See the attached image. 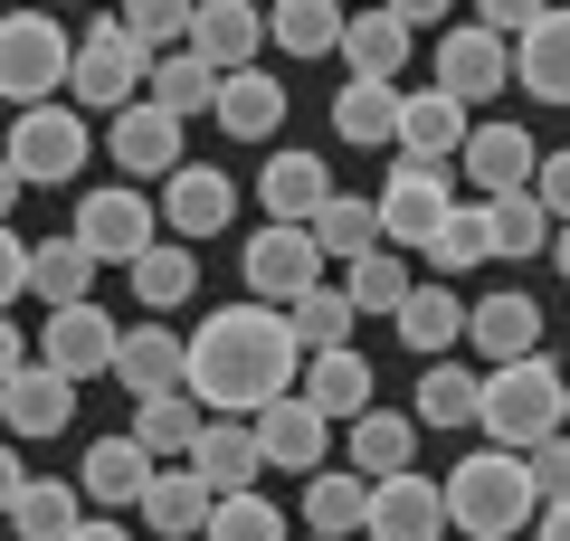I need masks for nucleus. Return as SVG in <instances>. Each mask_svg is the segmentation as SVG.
Returning a JSON list of instances; mask_svg holds the SVG:
<instances>
[{"label": "nucleus", "mask_w": 570, "mask_h": 541, "mask_svg": "<svg viewBox=\"0 0 570 541\" xmlns=\"http://www.w3.org/2000/svg\"><path fill=\"white\" fill-rule=\"evenodd\" d=\"M295 333L276 304H219L200 333H181V390L200 400V419H257L276 390H295Z\"/></svg>", "instance_id": "f257e3e1"}, {"label": "nucleus", "mask_w": 570, "mask_h": 541, "mask_svg": "<svg viewBox=\"0 0 570 541\" xmlns=\"http://www.w3.org/2000/svg\"><path fill=\"white\" fill-rule=\"evenodd\" d=\"M570 419V390H561V361L551 352H513L494 361L485 381H475V427H485V446H513L523 456L532 437H561Z\"/></svg>", "instance_id": "f03ea898"}, {"label": "nucleus", "mask_w": 570, "mask_h": 541, "mask_svg": "<svg viewBox=\"0 0 570 541\" xmlns=\"http://www.w3.org/2000/svg\"><path fill=\"white\" fill-rule=\"evenodd\" d=\"M438 503H448V532H466V541H523V522H532L542 494H532V475H523L513 446H475V456L448 465Z\"/></svg>", "instance_id": "7ed1b4c3"}, {"label": "nucleus", "mask_w": 570, "mask_h": 541, "mask_svg": "<svg viewBox=\"0 0 570 541\" xmlns=\"http://www.w3.org/2000/svg\"><path fill=\"white\" fill-rule=\"evenodd\" d=\"M10 142H0V153H10V171H20V190H58V180H77L86 161H96V134H86V115L77 105H10Z\"/></svg>", "instance_id": "20e7f679"}, {"label": "nucleus", "mask_w": 570, "mask_h": 541, "mask_svg": "<svg viewBox=\"0 0 570 541\" xmlns=\"http://www.w3.org/2000/svg\"><path fill=\"white\" fill-rule=\"evenodd\" d=\"M142 67H153V48L105 10V20L67 48V105H77V115H115V105L142 96Z\"/></svg>", "instance_id": "39448f33"}, {"label": "nucleus", "mask_w": 570, "mask_h": 541, "mask_svg": "<svg viewBox=\"0 0 570 541\" xmlns=\"http://www.w3.org/2000/svg\"><path fill=\"white\" fill-rule=\"evenodd\" d=\"M67 48L58 10H0V105H48L67 86Z\"/></svg>", "instance_id": "423d86ee"}, {"label": "nucleus", "mask_w": 570, "mask_h": 541, "mask_svg": "<svg viewBox=\"0 0 570 541\" xmlns=\"http://www.w3.org/2000/svg\"><path fill=\"white\" fill-rule=\"evenodd\" d=\"M67 238H77L96 266H124L134 247L163 238V219H153V200H142V180H105V190H86V200H77Z\"/></svg>", "instance_id": "0eeeda50"}, {"label": "nucleus", "mask_w": 570, "mask_h": 541, "mask_svg": "<svg viewBox=\"0 0 570 541\" xmlns=\"http://www.w3.org/2000/svg\"><path fill=\"white\" fill-rule=\"evenodd\" d=\"M448 200H456L448 161H390L381 200H371V219H381V247H400V257H419V238H428L438 219H448Z\"/></svg>", "instance_id": "6e6552de"}, {"label": "nucleus", "mask_w": 570, "mask_h": 541, "mask_svg": "<svg viewBox=\"0 0 570 541\" xmlns=\"http://www.w3.org/2000/svg\"><path fill=\"white\" fill-rule=\"evenodd\" d=\"M362 532H371V541H448L438 475H419V465H390V475H371V494H362Z\"/></svg>", "instance_id": "1a4fd4ad"}, {"label": "nucleus", "mask_w": 570, "mask_h": 541, "mask_svg": "<svg viewBox=\"0 0 570 541\" xmlns=\"http://www.w3.org/2000/svg\"><path fill=\"white\" fill-rule=\"evenodd\" d=\"M153 219H163V238H219V228L238 219V180H228L219 161H171Z\"/></svg>", "instance_id": "9d476101"}, {"label": "nucleus", "mask_w": 570, "mask_h": 541, "mask_svg": "<svg viewBox=\"0 0 570 541\" xmlns=\"http://www.w3.org/2000/svg\"><path fill=\"white\" fill-rule=\"evenodd\" d=\"M238 266H247V295L257 304H285V295H305V285L324 276V247L305 238V219H266L257 238L238 247Z\"/></svg>", "instance_id": "9b49d317"}, {"label": "nucleus", "mask_w": 570, "mask_h": 541, "mask_svg": "<svg viewBox=\"0 0 570 541\" xmlns=\"http://www.w3.org/2000/svg\"><path fill=\"white\" fill-rule=\"evenodd\" d=\"M115 333H124V323L105 314L96 295H77V304H48V323H39V352H29V361H48V371H67V381H96L105 361H115Z\"/></svg>", "instance_id": "f8f14e48"}, {"label": "nucleus", "mask_w": 570, "mask_h": 541, "mask_svg": "<svg viewBox=\"0 0 570 541\" xmlns=\"http://www.w3.org/2000/svg\"><path fill=\"white\" fill-rule=\"evenodd\" d=\"M438 86H448V96L466 105V115H475V105H494V96L513 86L504 39H494L485 20H448V29H438Z\"/></svg>", "instance_id": "ddd939ff"}, {"label": "nucleus", "mask_w": 570, "mask_h": 541, "mask_svg": "<svg viewBox=\"0 0 570 541\" xmlns=\"http://www.w3.org/2000/svg\"><path fill=\"white\" fill-rule=\"evenodd\" d=\"M247 437H257L266 465H295V475H314V465L333 456V419H324L314 400H295V390H276V400L247 419Z\"/></svg>", "instance_id": "4468645a"}, {"label": "nucleus", "mask_w": 570, "mask_h": 541, "mask_svg": "<svg viewBox=\"0 0 570 541\" xmlns=\"http://www.w3.org/2000/svg\"><path fill=\"white\" fill-rule=\"evenodd\" d=\"M504 67H513V86H523L532 105H570V20H561V10L523 20L504 39Z\"/></svg>", "instance_id": "2eb2a0df"}, {"label": "nucleus", "mask_w": 570, "mask_h": 541, "mask_svg": "<svg viewBox=\"0 0 570 541\" xmlns=\"http://www.w3.org/2000/svg\"><path fill=\"white\" fill-rule=\"evenodd\" d=\"M466 105L448 96V86H400V124H390V153L400 161H448L456 142H466Z\"/></svg>", "instance_id": "dca6fc26"}, {"label": "nucleus", "mask_w": 570, "mask_h": 541, "mask_svg": "<svg viewBox=\"0 0 570 541\" xmlns=\"http://www.w3.org/2000/svg\"><path fill=\"white\" fill-rule=\"evenodd\" d=\"M181 48H190L200 67H257V48H266V10H257V0H190Z\"/></svg>", "instance_id": "f3484780"}, {"label": "nucleus", "mask_w": 570, "mask_h": 541, "mask_svg": "<svg viewBox=\"0 0 570 541\" xmlns=\"http://www.w3.org/2000/svg\"><path fill=\"white\" fill-rule=\"evenodd\" d=\"M67 419H77V381H67V371L20 361V371L0 381V427H10V437H58Z\"/></svg>", "instance_id": "a211bd4d"}, {"label": "nucleus", "mask_w": 570, "mask_h": 541, "mask_svg": "<svg viewBox=\"0 0 570 541\" xmlns=\"http://www.w3.org/2000/svg\"><path fill=\"white\" fill-rule=\"evenodd\" d=\"M209 115H219L228 142H266V134L285 124V77H266V67H219Z\"/></svg>", "instance_id": "6ab92c4d"}, {"label": "nucleus", "mask_w": 570, "mask_h": 541, "mask_svg": "<svg viewBox=\"0 0 570 541\" xmlns=\"http://www.w3.org/2000/svg\"><path fill=\"white\" fill-rule=\"evenodd\" d=\"M105 153L124 161V180H163L171 161H181V124L163 115V105H115V124H105Z\"/></svg>", "instance_id": "aec40b11"}, {"label": "nucleus", "mask_w": 570, "mask_h": 541, "mask_svg": "<svg viewBox=\"0 0 570 541\" xmlns=\"http://www.w3.org/2000/svg\"><path fill=\"white\" fill-rule=\"evenodd\" d=\"M532 153H542V142L523 134V124H466V142H456L448 153V171H466L475 190H523V171H532Z\"/></svg>", "instance_id": "412c9836"}, {"label": "nucleus", "mask_w": 570, "mask_h": 541, "mask_svg": "<svg viewBox=\"0 0 570 541\" xmlns=\"http://www.w3.org/2000/svg\"><path fill=\"white\" fill-rule=\"evenodd\" d=\"M134 513H142V532H153V541H190V532H200V522H209V484L190 475L181 456H163V465H153V475H142Z\"/></svg>", "instance_id": "4be33fe9"}, {"label": "nucleus", "mask_w": 570, "mask_h": 541, "mask_svg": "<svg viewBox=\"0 0 570 541\" xmlns=\"http://www.w3.org/2000/svg\"><path fill=\"white\" fill-rule=\"evenodd\" d=\"M181 465L209 484V494H238V484L266 475V456H257V437H247V419H200V427H190V446H181Z\"/></svg>", "instance_id": "5701e85b"}, {"label": "nucleus", "mask_w": 570, "mask_h": 541, "mask_svg": "<svg viewBox=\"0 0 570 541\" xmlns=\"http://www.w3.org/2000/svg\"><path fill=\"white\" fill-rule=\"evenodd\" d=\"M409 39H419V29H409L400 10H381V0H371V10H343V39H333V58H343L352 77H390V86H400Z\"/></svg>", "instance_id": "b1692460"}, {"label": "nucleus", "mask_w": 570, "mask_h": 541, "mask_svg": "<svg viewBox=\"0 0 570 541\" xmlns=\"http://www.w3.org/2000/svg\"><path fill=\"white\" fill-rule=\"evenodd\" d=\"M295 400H314L324 419H352V409H371V361H362V342L305 352V361H295Z\"/></svg>", "instance_id": "393cba45"}, {"label": "nucleus", "mask_w": 570, "mask_h": 541, "mask_svg": "<svg viewBox=\"0 0 570 541\" xmlns=\"http://www.w3.org/2000/svg\"><path fill=\"white\" fill-rule=\"evenodd\" d=\"M456 342H475L485 361H513V352H542V304L523 295V285H504V295H485V304H466V333Z\"/></svg>", "instance_id": "a878e982"}, {"label": "nucleus", "mask_w": 570, "mask_h": 541, "mask_svg": "<svg viewBox=\"0 0 570 541\" xmlns=\"http://www.w3.org/2000/svg\"><path fill=\"white\" fill-rule=\"evenodd\" d=\"M142 475H153V456H142V446H134V427H124V437H96V446H86V465H77V494L96 503V513H134Z\"/></svg>", "instance_id": "bb28decb"}, {"label": "nucleus", "mask_w": 570, "mask_h": 541, "mask_svg": "<svg viewBox=\"0 0 570 541\" xmlns=\"http://www.w3.org/2000/svg\"><path fill=\"white\" fill-rule=\"evenodd\" d=\"M124 276H134L142 314H171V304H190V285H200V257H190V238H153V247L124 257Z\"/></svg>", "instance_id": "cd10ccee"}, {"label": "nucleus", "mask_w": 570, "mask_h": 541, "mask_svg": "<svg viewBox=\"0 0 570 541\" xmlns=\"http://www.w3.org/2000/svg\"><path fill=\"white\" fill-rule=\"evenodd\" d=\"M124 390H181V333L171 323H134V333H115V361H105Z\"/></svg>", "instance_id": "c85d7f7f"}, {"label": "nucleus", "mask_w": 570, "mask_h": 541, "mask_svg": "<svg viewBox=\"0 0 570 541\" xmlns=\"http://www.w3.org/2000/svg\"><path fill=\"white\" fill-rule=\"evenodd\" d=\"M390 323H400V342L419 361H438V352H456V333H466V304H456L448 276H438V285H409V295L390 304Z\"/></svg>", "instance_id": "c756f323"}, {"label": "nucleus", "mask_w": 570, "mask_h": 541, "mask_svg": "<svg viewBox=\"0 0 570 541\" xmlns=\"http://www.w3.org/2000/svg\"><path fill=\"white\" fill-rule=\"evenodd\" d=\"M86 513V494H77V475H20V494H10V532L20 541H67V522Z\"/></svg>", "instance_id": "7c9ffc66"}, {"label": "nucleus", "mask_w": 570, "mask_h": 541, "mask_svg": "<svg viewBox=\"0 0 570 541\" xmlns=\"http://www.w3.org/2000/svg\"><path fill=\"white\" fill-rule=\"evenodd\" d=\"M390 124H400V86H390V77H343V86H333V134H343V142L381 153Z\"/></svg>", "instance_id": "2f4dec72"}, {"label": "nucleus", "mask_w": 570, "mask_h": 541, "mask_svg": "<svg viewBox=\"0 0 570 541\" xmlns=\"http://www.w3.org/2000/svg\"><path fill=\"white\" fill-rule=\"evenodd\" d=\"M324 190H333V171H324L314 153H295V142H285V153L257 171V200H266V219H314V209H324Z\"/></svg>", "instance_id": "473e14b6"}, {"label": "nucleus", "mask_w": 570, "mask_h": 541, "mask_svg": "<svg viewBox=\"0 0 570 541\" xmlns=\"http://www.w3.org/2000/svg\"><path fill=\"white\" fill-rule=\"evenodd\" d=\"M333 39H343V0H266V48L333 58Z\"/></svg>", "instance_id": "72a5a7b5"}, {"label": "nucleus", "mask_w": 570, "mask_h": 541, "mask_svg": "<svg viewBox=\"0 0 570 541\" xmlns=\"http://www.w3.org/2000/svg\"><path fill=\"white\" fill-rule=\"evenodd\" d=\"M352 475H390V465H419V419L400 409H352Z\"/></svg>", "instance_id": "f704fd0d"}, {"label": "nucleus", "mask_w": 570, "mask_h": 541, "mask_svg": "<svg viewBox=\"0 0 570 541\" xmlns=\"http://www.w3.org/2000/svg\"><path fill=\"white\" fill-rule=\"evenodd\" d=\"M209 86H219V67H200V58H190V48H163V58L142 67V105H163L171 124L209 115Z\"/></svg>", "instance_id": "c9c22d12"}, {"label": "nucleus", "mask_w": 570, "mask_h": 541, "mask_svg": "<svg viewBox=\"0 0 570 541\" xmlns=\"http://www.w3.org/2000/svg\"><path fill=\"white\" fill-rule=\"evenodd\" d=\"M276 314H285V333H295V352H333V342H352V323H362V314L343 304V285H333V276H314L305 295H285Z\"/></svg>", "instance_id": "e433bc0d"}, {"label": "nucleus", "mask_w": 570, "mask_h": 541, "mask_svg": "<svg viewBox=\"0 0 570 541\" xmlns=\"http://www.w3.org/2000/svg\"><path fill=\"white\" fill-rule=\"evenodd\" d=\"M419 257L438 266V276H466V266H485V257H494V238H485V200H448V219L419 238Z\"/></svg>", "instance_id": "4c0bfd02"}, {"label": "nucleus", "mask_w": 570, "mask_h": 541, "mask_svg": "<svg viewBox=\"0 0 570 541\" xmlns=\"http://www.w3.org/2000/svg\"><path fill=\"white\" fill-rule=\"evenodd\" d=\"M305 238L324 247V266H352L362 247H381V219H371V200H352V190H324V209L305 219Z\"/></svg>", "instance_id": "58836bf2"}, {"label": "nucleus", "mask_w": 570, "mask_h": 541, "mask_svg": "<svg viewBox=\"0 0 570 541\" xmlns=\"http://www.w3.org/2000/svg\"><path fill=\"white\" fill-rule=\"evenodd\" d=\"M29 295H39V304L96 295V257H86L77 238H29Z\"/></svg>", "instance_id": "ea45409f"}, {"label": "nucleus", "mask_w": 570, "mask_h": 541, "mask_svg": "<svg viewBox=\"0 0 570 541\" xmlns=\"http://www.w3.org/2000/svg\"><path fill=\"white\" fill-rule=\"evenodd\" d=\"M190 427H200V400H190V390H142V409H134V446H142L153 465L181 456Z\"/></svg>", "instance_id": "a19ab883"}, {"label": "nucleus", "mask_w": 570, "mask_h": 541, "mask_svg": "<svg viewBox=\"0 0 570 541\" xmlns=\"http://www.w3.org/2000/svg\"><path fill=\"white\" fill-rule=\"evenodd\" d=\"M551 228H561V219H542V200H532V190H494V200H485V238H494V257H542Z\"/></svg>", "instance_id": "79ce46f5"}, {"label": "nucleus", "mask_w": 570, "mask_h": 541, "mask_svg": "<svg viewBox=\"0 0 570 541\" xmlns=\"http://www.w3.org/2000/svg\"><path fill=\"white\" fill-rule=\"evenodd\" d=\"M362 494H371V475H352V465H314V475H305V532H362Z\"/></svg>", "instance_id": "37998d69"}, {"label": "nucleus", "mask_w": 570, "mask_h": 541, "mask_svg": "<svg viewBox=\"0 0 570 541\" xmlns=\"http://www.w3.org/2000/svg\"><path fill=\"white\" fill-rule=\"evenodd\" d=\"M409 285H419V276H409V257H400V247H362V257L343 266V304H352V314H390V304H400Z\"/></svg>", "instance_id": "c03bdc74"}, {"label": "nucleus", "mask_w": 570, "mask_h": 541, "mask_svg": "<svg viewBox=\"0 0 570 541\" xmlns=\"http://www.w3.org/2000/svg\"><path fill=\"white\" fill-rule=\"evenodd\" d=\"M190 541H285V513L257 494V484H238V494H209V522Z\"/></svg>", "instance_id": "a18cd8bd"}, {"label": "nucleus", "mask_w": 570, "mask_h": 541, "mask_svg": "<svg viewBox=\"0 0 570 541\" xmlns=\"http://www.w3.org/2000/svg\"><path fill=\"white\" fill-rule=\"evenodd\" d=\"M419 427H475V371H456L448 352L419 371V409H409Z\"/></svg>", "instance_id": "49530a36"}, {"label": "nucleus", "mask_w": 570, "mask_h": 541, "mask_svg": "<svg viewBox=\"0 0 570 541\" xmlns=\"http://www.w3.org/2000/svg\"><path fill=\"white\" fill-rule=\"evenodd\" d=\"M115 20L134 29V39L153 48V58H163V48H181V29H190V0H124Z\"/></svg>", "instance_id": "de8ad7c7"}, {"label": "nucleus", "mask_w": 570, "mask_h": 541, "mask_svg": "<svg viewBox=\"0 0 570 541\" xmlns=\"http://www.w3.org/2000/svg\"><path fill=\"white\" fill-rule=\"evenodd\" d=\"M20 295H29V238H20L10 219H0V314H10Z\"/></svg>", "instance_id": "09e8293b"}, {"label": "nucleus", "mask_w": 570, "mask_h": 541, "mask_svg": "<svg viewBox=\"0 0 570 541\" xmlns=\"http://www.w3.org/2000/svg\"><path fill=\"white\" fill-rule=\"evenodd\" d=\"M542 10H551V0H475V20H485L494 39H513V29H523V20H542Z\"/></svg>", "instance_id": "8fccbe9b"}, {"label": "nucleus", "mask_w": 570, "mask_h": 541, "mask_svg": "<svg viewBox=\"0 0 570 541\" xmlns=\"http://www.w3.org/2000/svg\"><path fill=\"white\" fill-rule=\"evenodd\" d=\"M381 10H400L409 29H448V10H456V0H381Z\"/></svg>", "instance_id": "3c124183"}, {"label": "nucleus", "mask_w": 570, "mask_h": 541, "mask_svg": "<svg viewBox=\"0 0 570 541\" xmlns=\"http://www.w3.org/2000/svg\"><path fill=\"white\" fill-rule=\"evenodd\" d=\"M67 541H134V522H115V513L86 522V513H77V522H67Z\"/></svg>", "instance_id": "603ef678"}, {"label": "nucleus", "mask_w": 570, "mask_h": 541, "mask_svg": "<svg viewBox=\"0 0 570 541\" xmlns=\"http://www.w3.org/2000/svg\"><path fill=\"white\" fill-rule=\"evenodd\" d=\"M20 361H29V333H20V323H10V314H0V381H10Z\"/></svg>", "instance_id": "864d4df0"}, {"label": "nucleus", "mask_w": 570, "mask_h": 541, "mask_svg": "<svg viewBox=\"0 0 570 541\" xmlns=\"http://www.w3.org/2000/svg\"><path fill=\"white\" fill-rule=\"evenodd\" d=\"M20 475H29V465H20V446H0V513H10V494H20Z\"/></svg>", "instance_id": "5fc2aeb1"}, {"label": "nucleus", "mask_w": 570, "mask_h": 541, "mask_svg": "<svg viewBox=\"0 0 570 541\" xmlns=\"http://www.w3.org/2000/svg\"><path fill=\"white\" fill-rule=\"evenodd\" d=\"M20 209V171H10V153H0V219Z\"/></svg>", "instance_id": "6e6d98bb"}, {"label": "nucleus", "mask_w": 570, "mask_h": 541, "mask_svg": "<svg viewBox=\"0 0 570 541\" xmlns=\"http://www.w3.org/2000/svg\"><path fill=\"white\" fill-rule=\"evenodd\" d=\"M305 541H362V532H305Z\"/></svg>", "instance_id": "4d7b16f0"}, {"label": "nucleus", "mask_w": 570, "mask_h": 541, "mask_svg": "<svg viewBox=\"0 0 570 541\" xmlns=\"http://www.w3.org/2000/svg\"><path fill=\"white\" fill-rule=\"evenodd\" d=\"M48 10H67V0H48Z\"/></svg>", "instance_id": "13d9d810"}]
</instances>
